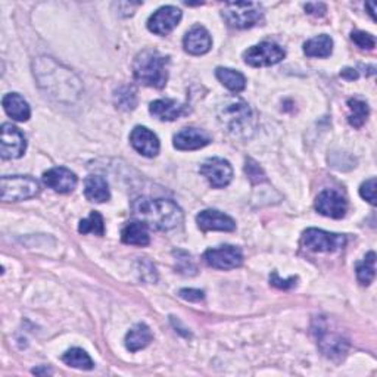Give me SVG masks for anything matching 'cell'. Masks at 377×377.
I'll return each mask as SVG.
<instances>
[{
  "mask_svg": "<svg viewBox=\"0 0 377 377\" xmlns=\"http://www.w3.org/2000/svg\"><path fill=\"white\" fill-rule=\"evenodd\" d=\"M133 214L153 230H173L183 223V211L180 206L169 199L139 197L133 202Z\"/></svg>",
  "mask_w": 377,
  "mask_h": 377,
  "instance_id": "cell-1",
  "label": "cell"
},
{
  "mask_svg": "<svg viewBox=\"0 0 377 377\" xmlns=\"http://www.w3.org/2000/svg\"><path fill=\"white\" fill-rule=\"evenodd\" d=\"M169 67L170 56L160 54L158 50L146 49L134 59V78L144 86L162 89L169 81Z\"/></svg>",
  "mask_w": 377,
  "mask_h": 377,
  "instance_id": "cell-2",
  "label": "cell"
},
{
  "mask_svg": "<svg viewBox=\"0 0 377 377\" xmlns=\"http://www.w3.org/2000/svg\"><path fill=\"white\" fill-rule=\"evenodd\" d=\"M252 118L249 105L240 99L230 100L219 112V121L233 136H248L252 130Z\"/></svg>",
  "mask_w": 377,
  "mask_h": 377,
  "instance_id": "cell-3",
  "label": "cell"
},
{
  "mask_svg": "<svg viewBox=\"0 0 377 377\" xmlns=\"http://www.w3.org/2000/svg\"><path fill=\"white\" fill-rule=\"evenodd\" d=\"M223 17L233 28H250L264 19V9L257 2L226 3Z\"/></svg>",
  "mask_w": 377,
  "mask_h": 377,
  "instance_id": "cell-4",
  "label": "cell"
},
{
  "mask_svg": "<svg viewBox=\"0 0 377 377\" xmlns=\"http://www.w3.org/2000/svg\"><path fill=\"white\" fill-rule=\"evenodd\" d=\"M39 191L40 186L37 180L30 175H6L0 180V193L5 202L25 201V199L34 197Z\"/></svg>",
  "mask_w": 377,
  "mask_h": 377,
  "instance_id": "cell-5",
  "label": "cell"
},
{
  "mask_svg": "<svg viewBox=\"0 0 377 377\" xmlns=\"http://www.w3.org/2000/svg\"><path fill=\"white\" fill-rule=\"evenodd\" d=\"M302 245L311 252H336L347 245V237L339 233L324 232L320 228H308L303 232Z\"/></svg>",
  "mask_w": 377,
  "mask_h": 377,
  "instance_id": "cell-6",
  "label": "cell"
},
{
  "mask_svg": "<svg viewBox=\"0 0 377 377\" xmlns=\"http://www.w3.org/2000/svg\"><path fill=\"white\" fill-rule=\"evenodd\" d=\"M285 56L286 52L277 43H273V41H263V43L249 47L244 54L246 64L255 68L276 65L280 61L285 59Z\"/></svg>",
  "mask_w": 377,
  "mask_h": 377,
  "instance_id": "cell-7",
  "label": "cell"
},
{
  "mask_svg": "<svg viewBox=\"0 0 377 377\" xmlns=\"http://www.w3.org/2000/svg\"><path fill=\"white\" fill-rule=\"evenodd\" d=\"M205 263L217 270H233L242 266L244 254L237 246L224 245L208 249L204 254Z\"/></svg>",
  "mask_w": 377,
  "mask_h": 377,
  "instance_id": "cell-8",
  "label": "cell"
},
{
  "mask_svg": "<svg viewBox=\"0 0 377 377\" xmlns=\"http://www.w3.org/2000/svg\"><path fill=\"white\" fill-rule=\"evenodd\" d=\"M0 144H2V149H0V153H2L3 160H17L21 158L24 155L27 149V142L24 134L17 129L15 125L5 122L2 125V140H0Z\"/></svg>",
  "mask_w": 377,
  "mask_h": 377,
  "instance_id": "cell-9",
  "label": "cell"
},
{
  "mask_svg": "<svg viewBox=\"0 0 377 377\" xmlns=\"http://www.w3.org/2000/svg\"><path fill=\"white\" fill-rule=\"evenodd\" d=\"M201 174L213 187L222 188L230 184L233 179V169L223 158H209L201 166Z\"/></svg>",
  "mask_w": 377,
  "mask_h": 377,
  "instance_id": "cell-10",
  "label": "cell"
},
{
  "mask_svg": "<svg viewBox=\"0 0 377 377\" xmlns=\"http://www.w3.org/2000/svg\"><path fill=\"white\" fill-rule=\"evenodd\" d=\"M182 15V10L177 6H162L149 18L148 28L153 34L166 36L179 25Z\"/></svg>",
  "mask_w": 377,
  "mask_h": 377,
  "instance_id": "cell-11",
  "label": "cell"
},
{
  "mask_svg": "<svg viewBox=\"0 0 377 377\" xmlns=\"http://www.w3.org/2000/svg\"><path fill=\"white\" fill-rule=\"evenodd\" d=\"M316 209L321 215L330 218H342L348 211V202L342 196V193L333 191V188H326V191H323L317 196Z\"/></svg>",
  "mask_w": 377,
  "mask_h": 377,
  "instance_id": "cell-12",
  "label": "cell"
},
{
  "mask_svg": "<svg viewBox=\"0 0 377 377\" xmlns=\"http://www.w3.org/2000/svg\"><path fill=\"white\" fill-rule=\"evenodd\" d=\"M43 183L58 193H69L76 188L77 175L64 166H55L43 174Z\"/></svg>",
  "mask_w": 377,
  "mask_h": 377,
  "instance_id": "cell-13",
  "label": "cell"
},
{
  "mask_svg": "<svg viewBox=\"0 0 377 377\" xmlns=\"http://www.w3.org/2000/svg\"><path fill=\"white\" fill-rule=\"evenodd\" d=\"M196 223L204 232H209V230L233 232V230H236L235 219L227 214L217 211V209H205V211L199 213L196 217Z\"/></svg>",
  "mask_w": 377,
  "mask_h": 377,
  "instance_id": "cell-14",
  "label": "cell"
},
{
  "mask_svg": "<svg viewBox=\"0 0 377 377\" xmlns=\"http://www.w3.org/2000/svg\"><path fill=\"white\" fill-rule=\"evenodd\" d=\"M130 142L133 148L148 158H153L160 153V139L149 129L138 125L130 134Z\"/></svg>",
  "mask_w": 377,
  "mask_h": 377,
  "instance_id": "cell-15",
  "label": "cell"
},
{
  "mask_svg": "<svg viewBox=\"0 0 377 377\" xmlns=\"http://www.w3.org/2000/svg\"><path fill=\"white\" fill-rule=\"evenodd\" d=\"M319 345L323 354L333 360L342 358L348 351V342L342 338V334L330 333L323 327H319Z\"/></svg>",
  "mask_w": 377,
  "mask_h": 377,
  "instance_id": "cell-16",
  "label": "cell"
},
{
  "mask_svg": "<svg viewBox=\"0 0 377 377\" xmlns=\"http://www.w3.org/2000/svg\"><path fill=\"white\" fill-rule=\"evenodd\" d=\"M183 46L187 54L195 56L205 55L213 46V39L204 27L197 25L191 31H187V34L183 39Z\"/></svg>",
  "mask_w": 377,
  "mask_h": 377,
  "instance_id": "cell-17",
  "label": "cell"
},
{
  "mask_svg": "<svg viewBox=\"0 0 377 377\" xmlns=\"http://www.w3.org/2000/svg\"><path fill=\"white\" fill-rule=\"evenodd\" d=\"M211 138L204 130L199 129H183L174 136V146L179 151H196L209 144Z\"/></svg>",
  "mask_w": 377,
  "mask_h": 377,
  "instance_id": "cell-18",
  "label": "cell"
},
{
  "mask_svg": "<svg viewBox=\"0 0 377 377\" xmlns=\"http://www.w3.org/2000/svg\"><path fill=\"white\" fill-rule=\"evenodd\" d=\"M3 109L12 120L17 121H28L30 120V107L27 100H24L23 96H19L18 93H8L2 100Z\"/></svg>",
  "mask_w": 377,
  "mask_h": 377,
  "instance_id": "cell-19",
  "label": "cell"
},
{
  "mask_svg": "<svg viewBox=\"0 0 377 377\" xmlns=\"http://www.w3.org/2000/svg\"><path fill=\"white\" fill-rule=\"evenodd\" d=\"M149 111L161 121H174L183 114V107L174 99H158L151 103Z\"/></svg>",
  "mask_w": 377,
  "mask_h": 377,
  "instance_id": "cell-20",
  "label": "cell"
},
{
  "mask_svg": "<svg viewBox=\"0 0 377 377\" xmlns=\"http://www.w3.org/2000/svg\"><path fill=\"white\" fill-rule=\"evenodd\" d=\"M153 336L151 329L146 326L143 323L136 324L133 326L129 333L125 334V347L130 352H138L143 348L148 347V345L152 342Z\"/></svg>",
  "mask_w": 377,
  "mask_h": 377,
  "instance_id": "cell-21",
  "label": "cell"
},
{
  "mask_svg": "<svg viewBox=\"0 0 377 377\" xmlns=\"http://www.w3.org/2000/svg\"><path fill=\"white\" fill-rule=\"evenodd\" d=\"M148 226L142 222H133L129 223L122 228L121 232V239L124 244L127 245H134V246H146L149 245L151 237H149V232H148Z\"/></svg>",
  "mask_w": 377,
  "mask_h": 377,
  "instance_id": "cell-22",
  "label": "cell"
},
{
  "mask_svg": "<svg viewBox=\"0 0 377 377\" xmlns=\"http://www.w3.org/2000/svg\"><path fill=\"white\" fill-rule=\"evenodd\" d=\"M85 193L86 197L91 202H107L111 197L109 186L107 180L100 175H89L85 182Z\"/></svg>",
  "mask_w": 377,
  "mask_h": 377,
  "instance_id": "cell-23",
  "label": "cell"
},
{
  "mask_svg": "<svg viewBox=\"0 0 377 377\" xmlns=\"http://www.w3.org/2000/svg\"><path fill=\"white\" fill-rule=\"evenodd\" d=\"M333 40L327 34H321L310 39L303 45V52L308 58H327L332 55Z\"/></svg>",
  "mask_w": 377,
  "mask_h": 377,
  "instance_id": "cell-24",
  "label": "cell"
},
{
  "mask_svg": "<svg viewBox=\"0 0 377 377\" xmlns=\"http://www.w3.org/2000/svg\"><path fill=\"white\" fill-rule=\"evenodd\" d=\"M215 76L224 87H227L230 91H233V93L244 91L246 87L245 76L240 74L239 71H235L232 68L219 67L215 71Z\"/></svg>",
  "mask_w": 377,
  "mask_h": 377,
  "instance_id": "cell-25",
  "label": "cell"
},
{
  "mask_svg": "<svg viewBox=\"0 0 377 377\" xmlns=\"http://www.w3.org/2000/svg\"><path fill=\"white\" fill-rule=\"evenodd\" d=\"M62 361H64L69 367L80 369V370H91L94 367V363L90 358V355L81 348H72L62 355Z\"/></svg>",
  "mask_w": 377,
  "mask_h": 377,
  "instance_id": "cell-26",
  "label": "cell"
},
{
  "mask_svg": "<svg viewBox=\"0 0 377 377\" xmlns=\"http://www.w3.org/2000/svg\"><path fill=\"white\" fill-rule=\"evenodd\" d=\"M348 109H349V115H348V121L355 129L363 127V124L367 121L369 118V105L365 103L364 100L360 99H349L348 100Z\"/></svg>",
  "mask_w": 377,
  "mask_h": 377,
  "instance_id": "cell-27",
  "label": "cell"
},
{
  "mask_svg": "<svg viewBox=\"0 0 377 377\" xmlns=\"http://www.w3.org/2000/svg\"><path fill=\"white\" fill-rule=\"evenodd\" d=\"M376 276V254L369 252L365 258L357 264V277L363 286H369Z\"/></svg>",
  "mask_w": 377,
  "mask_h": 377,
  "instance_id": "cell-28",
  "label": "cell"
},
{
  "mask_svg": "<svg viewBox=\"0 0 377 377\" xmlns=\"http://www.w3.org/2000/svg\"><path fill=\"white\" fill-rule=\"evenodd\" d=\"M78 232L83 235H96V236H103L105 235V223H103V217L99 213H91L89 218L83 219L78 226Z\"/></svg>",
  "mask_w": 377,
  "mask_h": 377,
  "instance_id": "cell-29",
  "label": "cell"
},
{
  "mask_svg": "<svg viewBox=\"0 0 377 377\" xmlns=\"http://www.w3.org/2000/svg\"><path fill=\"white\" fill-rule=\"evenodd\" d=\"M115 105L117 108L122 111H131L136 108V103H138V98H136V90L133 87L124 86L120 87L114 94Z\"/></svg>",
  "mask_w": 377,
  "mask_h": 377,
  "instance_id": "cell-30",
  "label": "cell"
},
{
  "mask_svg": "<svg viewBox=\"0 0 377 377\" xmlns=\"http://www.w3.org/2000/svg\"><path fill=\"white\" fill-rule=\"evenodd\" d=\"M351 39L355 45L361 49H369L371 50L376 46V40L371 34L364 33V31H354L351 34Z\"/></svg>",
  "mask_w": 377,
  "mask_h": 377,
  "instance_id": "cell-31",
  "label": "cell"
},
{
  "mask_svg": "<svg viewBox=\"0 0 377 377\" xmlns=\"http://www.w3.org/2000/svg\"><path fill=\"white\" fill-rule=\"evenodd\" d=\"M245 171H246L249 179L252 180L254 183H259V182H264L266 180V174L263 173V170L259 169V165L255 161H252V160H248L246 161Z\"/></svg>",
  "mask_w": 377,
  "mask_h": 377,
  "instance_id": "cell-32",
  "label": "cell"
},
{
  "mask_svg": "<svg viewBox=\"0 0 377 377\" xmlns=\"http://www.w3.org/2000/svg\"><path fill=\"white\" fill-rule=\"evenodd\" d=\"M360 195L365 201L371 205H376V179H370L364 182L360 187Z\"/></svg>",
  "mask_w": 377,
  "mask_h": 377,
  "instance_id": "cell-33",
  "label": "cell"
},
{
  "mask_svg": "<svg viewBox=\"0 0 377 377\" xmlns=\"http://www.w3.org/2000/svg\"><path fill=\"white\" fill-rule=\"evenodd\" d=\"M297 277H290V279H286V280H281L279 279V274H277V271H274L273 274L270 276V283L273 286L279 288V289H290L297 285Z\"/></svg>",
  "mask_w": 377,
  "mask_h": 377,
  "instance_id": "cell-34",
  "label": "cell"
},
{
  "mask_svg": "<svg viewBox=\"0 0 377 377\" xmlns=\"http://www.w3.org/2000/svg\"><path fill=\"white\" fill-rule=\"evenodd\" d=\"M180 297L186 301H192V302H197L204 299V292L197 290V289H182L180 290Z\"/></svg>",
  "mask_w": 377,
  "mask_h": 377,
  "instance_id": "cell-35",
  "label": "cell"
},
{
  "mask_svg": "<svg viewBox=\"0 0 377 377\" xmlns=\"http://www.w3.org/2000/svg\"><path fill=\"white\" fill-rule=\"evenodd\" d=\"M305 10L311 15L323 17L324 14H326V5L324 3H308V5H305Z\"/></svg>",
  "mask_w": 377,
  "mask_h": 377,
  "instance_id": "cell-36",
  "label": "cell"
},
{
  "mask_svg": "<svg viewBox=\"0 0 377 377\" xmlns=\"http://www.w3.org/2000/svg\"><path fill=\"white\" fill-rule=\"evenodd\" d=\"M341 77L347 78V80H357L358 78V72H357V69H354V68H345L341 72Z\"/></svg>",
  "mask_w": 377,
  "mask_h": 377,
  "instance_id": "cell-37",
  "label": "cell"
},
{
  "mask_svg": "<svg viewBox=\"0 0 377 377\" xmlns=\"http://www.w3.org/2000/svg\"><path fill=\"white\" fill-rule=\"evenodd\" d=\"M33 373H34V374H52V371H50V370H47V369H45V370H41V369H36V370H33Z\"/></svg>",
  "mask_w": 377,
  "mask_h": 377,
  "instance_id": "cell-38",
  "label": "cell"
},
{
  "mask_svg": "<svg viewBox=\"0 0 377 377\" xmlns=\"http://www.w3.org/2000/svg\"><path fill=\"white\" fill-rule=\"evenodd\" d=\"M365 6H367V8L370 9V15H371V18L374 19V3H367Z\"/></svg>",
  "mask_w": 377,
  "mask_h": 377,
  "instance_id": "cell-39",
  "label": "cell"
}]
</instances>
